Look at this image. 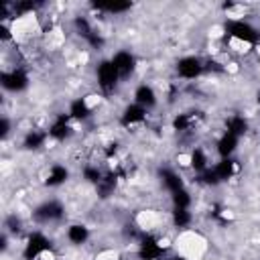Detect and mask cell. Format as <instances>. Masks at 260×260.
<instances>
[{"mask_svg":"<svg viewBox=\"0 0 260 260\" xmlns=\"http://www.w3.org/2000/svg\"><path fill=\"white\" fill-rule=\"evenodd\" d=\"M173 252L187 260H203L207 254V238L195 228L181 230L173 238Z\"/></svg>","mask_w":260,"mask_h":260,"instance_id":"cell-1","label":"cell"},{"mask_svg":"<svg viewBox=\"0 0 260 260\" xmlns=\"http://www.w3.org/2000/svg\"><path fill=\"white\" fill-rule=\"evenodd\" d=\"M49 250H55L53 248V240L49 238V234L43 228H37V230H32V232L26 234V238L22 242L20 258L22 260H39Z\"/></svg>","mask_w":260,"mask_h":260,"instance_id":"cell-2","label":"cell"},{"mask_svg":"<svg viewBox=\"0 0 260 260\" xmlns=\"http://www.w3.org/2000/svg\"><path fill=\"white\" fill-rule=\"evenodd\" d=\"M93 73H95L98 91H102L106 98L112 95V93H116V89H118V85L122 83V79H120V73H118V69L114 67V63H112L110 57L100 59V61L95 63V71H93Z\"/></svg>","mask_w":260,"mask_h":260,"instance_id":"cell-3","label":"cell"},{"mask_svg":"<svg viewBox=\"0 0 260 260\" xmlns=\"http://www.w3.org/2000/svg\"><path fill=\"white\" fill-rule=\"evenodd\" d=\"M63 217H65V205H63V201H59L55 197L41 201L30 211V219L37 225H53V223L61 221Z\"/></svg>","mask_w":260,"mask_h":260,"instance_id":"cell-4","label":"cell"},{"mask_svg":"<svg viewBox=\"0 0 260 260\" xmlns=\"http://www.w3.org/2000/svg\"><path fill=\"white\" fill-rule=\"evenodd\" d=\"M2 87L8 93H22L24 89H28L30 85V73L26 67L22 65H12V67H4L2 75Z\"/></svg>","mask_w":260,"mask_h":260,"instance_id":"cell-5","label":"cell"},{"mask_svg":"<svg viewBox=\"0 0 260 260\" xmlns=\"http://www.w3.org/2000/svg\"><path fill=\"white\" fill-rule=\"evenodd\" d=\"M205 73V59L199 55H183L175 63V75L181 81H195Z\"/></svg>","mask_w":260,"mask_h":260,"instance_id":"cell-6","label":"cell"},{"mask_svg":"<svg viewBox=\"0 0 260 260\" xmlns=\"http://www.w3.org/2000/svg\"><path fill=\"white\" fill-rule=\"evenodd\" d=\"M148 114H150L148 110H144L142 106L130 102V104H126L122 108V112L118 116V124L124 130H144L146 120H148Z\"/></svg>","mask_w":260,"mask_h":260,"instance_id":"cell-7","label":"cell"},{"mask_svg":"<svg viewBox=\"0 0 260 260\" xmlns=\"http://www.w3.org/2000/svg\"><path fill=\"white\" fill-rule=\"evenodd\" d=\"M110 59H112L114 67L118 69L122 81H126L128 77H132L136 73V69H138V59H136V55L130 49H118V51H114L110 55Z\"/></svg>","mask_w":260,"mask_h":260,"instance_id":"cell-8","label":"cell"},{"mask_svg":"<svg viewBox=\"0 0 260 260\" xmlns=\"http://www.w3.org/2000/svg\"><path fill=\"white\" fill-rule=\"evenodd\" d=\"M132 102L138 104V106H142L144 110L152 112L154 108L160 106V93H158V89H156L152 83L142 81V83H138V85L134 87V91H132Z\"/></svg>","mask_w":260,"mask_h":260,"instance_id":"cell-9","label":"cell"},{"mask_svg":"<svg viewBox=\"0 0 260 260\" xmlns=\"http://www.w3.org/2000/svg\"><path fill=\"white\" fill-rule=\"evenodd\" d=\"M49 142H53V140L49 138L47 128H35V126H30V128H26L22 132L20 148L26 150V152H37V150L49 146Z\"/></svg>","mask_w":260,"mask_h":260,"instance_id":"cell-10","label":"cell"},{"mask_svg":"<svg viewBox=\"0 0 260 260\" xmlns=\"http://www.w3.org/2000/svg\"><path fill=\"white\" fill-rule=\"evenodd\" d=\"M63 236H65V240H67L69 246L81 248V246H85L91 240V228L87 223H83V221H71L63 230Z\"/></svg>","mask_w":260,"mask_h":260,"instance_id":"cell-11","label":"cell"},{"mask_svg":"<svg viewBox=\"0 0 260 260\" xmlns=\"http://www.w3.org/2000/svg\"><path fill=\"white\" fill-rule=\"evenodd\" d=\"M69 181V167L63 162H51L43 173V185L49 189H57Z\"/></svg>","mask_w":260,"mask_h":260,"instance_id":"cell-12","label":"cell"},{"mask_svg":"<svg viewBox=\"0 0 260 260\" xmlns=\"http://www.w3.org/2000/svg\"><path fill=\"white\" fill-rule=\"evenodd\" d=\"M240 140L238 136L230 134V132H219V136L215 138L213 142V150L217 154V158H234V154L238 152V146H240Z\"/></svg>","mask_w":260,"mask_h":260,"instance_id":"cell-13","label":"cell"},{"mask_svg":"<svg viewBox=\"0 0 260 260\" xmlns=\"http://www.w3.org/2000/svg\"><path fill=\"white\" fill-rule=\"evenodd\" d=\"M158 177H160V185H162V189H165L169 195H173L175 191H181V189L187 187V185H185V179L181 177V173H179L177 169L165 167V169L158 171Z\"/></svg>","mask_w":260,"mask_h":260,"instance_id":"cell-14","label":"cell"},{"mask_svg":"<svg viewBox=\"0 0 260 260\" xmlns=\"http://www.w3.org/2000/svg\"><path fill=\"white\" fill-rule=\"evenodd\" d=\"M162 260H187V258H183V256L177 254V252H169L167 256H162Z\"/></svg>","mask_w":260,"mask_h":260,"instance_id":"cell-15","label":"cell"}]
</instances>
